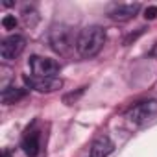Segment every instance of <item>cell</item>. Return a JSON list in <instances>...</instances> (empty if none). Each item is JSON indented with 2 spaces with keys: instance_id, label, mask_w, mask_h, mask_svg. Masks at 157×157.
<instances>
[{
  "instance_id": "cell-7",
  "label": "cell",
  "mask_w": 157,
  "mask_h": 157,
  "mask_svg": "<svg viewBox=\"0 0 157 157\" xmlns=\"http://www.w3.org/2000/svg\"><path fill=\"white\" fill-rule=\"evenodd\" d=\"M140 10L139 2H120V4H113L107 10V17L118 22H126L129 19H133Z\"/></svg>"
},
{
  "instance_id": "cell-6",
  "label": "cell",
  "mask_w": 157,
  "mask_h": 157,
  "mask_svg": "<svg viewBox=\"0 0 157 157\" xmlns=\"http://www.w3.org/2000/svg\"><path fill=\"white\" fill-rule=\"evenodd\" d=\"M24 83L37 91V93H54L57 89L63 87V82H61V78H39V76H24Z\"/></svg>"
},
{
  "instance_id": "cell-13",
  "label": "cell",
  "mask_w": 157,
  "mask_h": 157,
  "mask_svg": "<svg viewBox=\"0 0 157 157\" xmlns=\"http://www.w3.org/2000/svg\"><path fill=\"white\" fill-rule=\"evenodd\" d=\"M2 157H11V153H10L8 150H4V151H2Z\"/></svg>"
},
{
  "instance_id": "cell-11",
  "label": "cell",
  "mask_w": 157,
  "mask_h": 157,
  "mask_svg": "<svg viewBox=\"0 0 157 157\" xmlns=\"http://www.w3.org/2000/svg\"><path fill=\"white\" fill-rule=\"evenodd\" d=\"M2 26H4L6 30H15V28H17V19H15L13 15H6V17L2 19Z\"/></svg>"
},
{
  "instance_id": "cell-9",
  "label": "cell",
  "mask_w": 157,
  "mask_h": 157,
  "mask_svg": "<svg viewBox=\"0 0 157 157\" xmlns=\"http://www.w3.org/2000/svg\"><path fill=\"white\" fill-rule=\"evenodd\" d=\"M115 150V142L107 135H100L91 146V157H107Z\"/></svg>"
},
{
  "instance_id": "cell-2",
  "label": "cell",
  "mask_w": 157,
  "mask_h": 157,
  "mask_svg": "<svg viewBox=\"0 0 157 157\" xmlns=\"http://www.w3.org/2000/svg\"><path fill=\"white\" fill-rule=\"evenodd\" d=\"M50 44L57 54L67 56L74 48L76 39L72 37V33H70V30L67 26H57V28H54L50 32Z\"/></svg>"
},
{
  "instance_id": "cell-1",
  "label": "cell",
  "mask_w": 157,
  "mask_h": 157,
  "mask_svg": "<svg viewBox=\"0 0 157 157\" xmlns=\"http://www.w3.org/2000/svg\"><path fill=\"white\" fill-rule=\"evenodd\" d=\"M104 44H105V30L102 26H87L76 37V50L85 59L98 56Z\"/></svg>"
},
{
  "instance_id": "cell-8",
  "label": "cell",
  "mask_w": 157,
  "mask_h": 157,
  "mask_svg": "<svg viewBox=\"0 0 157 157\" xmlns=\"http://www.w3.org/2000/svg\"><path fill=\"white\" fill-rule=\"evenodd\" d=\"M22 150L28 157H37L41 150V131L35 128H30L22 137Z\"/></svg>"
},
{
  "instance_id": "cell-3",
  "label": "cell",
  "mask_w": 157,
  "mask_h": 157,
  "mask_svg": "<svg viewBox=\"0 0 157 157\" xmlns=\"http://www.w3.org/2000/svg\"><path fill=\"white\" fill-rule=\"evenodd\" d=\"M157 115V100H144L135 104L129 111H128V118L133 124H146L148 120H151Z\"/></svg>"
},
{
  "instance_id": "cell-12",
  "label": "cell",
  "mask_w": 157,
  "mask_h": 157,
  "mask_svg": "<svg viewBox=\"0 0 157 157\" xmlns=\"http://www.w3.org/2000/svg\"><path fill=\"white\" fill-rule=\"evenodd\" d=\"M144 17H146L148 21H153V19L157 17V6H148V8L144 10Z\"/></svg>"
},
{
  "instance_id": "cell-10",
  "label": "cell",
  "mask_w": 157,
  "mask_h": 157,
  "mask_svg": "<svg viewBox=\"0 0 157 157\" xmlns=\"http://www.w3.org/2000/svg\"><path fill=\"white\" fill-rule=\"evenodd\" d=\"M26 96V89H19V87H6L2 91V102L6 105L17 104L19 100H22Z\"/></svg>"
},
{
  "instance_id": "cell-4",
  "label": "cell",
  "mask_w": 157,
  "mask_h": 157,
  "mask_svg": "<svg viewBox=\"0 0 157 157\" xmlns=\"http://www.w3.org/2000/svg\"><path fill=\"white\" fill-rule=\"evenodd\" d=\"M30 70L33 76H39V78H56V74L59 72V63L52 57L32 56L30 57Z\"/></svg>"
},
{
  "instance_id": "cell-5",
  "label": "cell",
  "mask_w": 157,
  "mask_h": 157,
  "mask_svg": "<svg viewBox=\"0 0 157 157\" xmlns=\"http://www.w3.org/2000/svg\"><path fill=\"white\" fill-rule=\"evenodd\" d=\"M24 48H26V39L19 33H13L0 43V56L6 61H13L24 52Z\"/></svg>"
}]
</instances>
